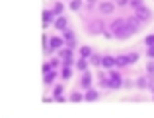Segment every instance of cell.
I'll use <instances>...</instances> for the list:
<instances>
[{"instance_id":"6da1fadb","label":"cell","mask_w":154,"mask_h":118,"mask_svg":"<svg viewBox=\"0 0 154 118\" xmlns=\"http://www.w3.org/2000/svg\"><path fill=\"white\" fill-rule=\"evenodd\" d=\"M139 60V52H127V54H119L115 56V66L117 68H127L131 64H135Z\"/></svg>"},{"instance_id":"7a4b0ae2","label":"cell","mask_w":154,"mask_h":118,"mask_svg":"<svg viewBox=\"0 0 154 118\" xmlns=\"http://www.w3.org/2000/svg\"><path fill=\"white\" fill-rule=\"evenodd\" d=\"M119 87H123V78L117 70L111 68L107 72V89H119Z\"/></svg>"},{"instance_id":"3957f363","label":"cell","mask_w":154,"mask_h":118,"mask_svg":"<svg viewBox=\"0 0 154 118\" xmlns=\"http://www.w3.org/2000/svg\"><path fill=\"white\" fill-rule=\"evenodd\" d=\"M86 33L88 35H100L105 31V23L103 19H94V22H86Z\"/></svg>"},{"instance_id":"277c9868","label":"cell","mask_w":154,"mask_h":118,"mask_svg":"<svg viewBox=\"0 0 154 118\" xmlns=\"http://www.w3.org/2000/svg\"><path fill=\"white\" fill-rule=\"evenodd\" d=\"M135 12H137V14H135V18L139 19V22L143 23V25H144V23H148V22H150V18H152V12L148 10V8L144 6V4H143V6H139V8H135Z\"/></svg>"},{"instance_id":"5b68a950","label":"cell","mask_w":154,"mask_h":118,"mask_svg":"<svg viewBox=\"0 0 154 118\" xmlns=\"http://www.w3.org/2000/svg\"><path fill=\"white\" fill-rule=\"evenodd\" d=\"M98 10H100V14H102V16H111L113 10H115V4L109 2V0H107V2H100Z\"/></svg>"},{"instance_id":"8992f818","label":"cell","mask_w":154,"mask_h":118,"mask_svg":"<svg viewBox=\"0 0 154 118\" xmlns=\"http://www.w3.org/2000/svg\"><path fill=\"white\" fill-rule=\"evenodd\" d=\"M47 47H49L51 50H59V48L64 47V39L63 37H49V41H47Z\"/></svg>"},{"instance_id":"52a82bcc","label":"cell","mask_w":154,"mask_h":118,"mask_svg":"<svg viewBox=\"0 0 154 118\" xmlns=\"http://www.w3.org/2000/svg\"><path fill=\"white\" fill-rule=\"evenodd\" d=\"M100 66H102V68H107V70L115 68V56H111V54H103V56H102V62H100Z\"/></svg>"},{"instance_id":"ba28073f","label":"cell","mask_w":154,"mask_h":118,"mask_svg":"<svg viewBox=\"0 0 154 118\" xmlns=\"http://www.w3.org/2000/svg\"><path fill=\"white\" fill-rule=\"evenodd\" d=\"M53 25H55V29H59V31L66 29V27H68V19H66V16H57L55 22H53Z\"/></svg>"},{"instance_id":"9c48e42d","label":"cell","mask_w":154,"mask_h":118,"mask_svg":"<svg viewBox=\"0 0 154 118\" xmlns=\"http://www.w3.org/2000/svg\"><path fill=\"white\" fill-rule=\"evenodd\" d=\"M41 18H43V27H47V25H51V23L55 22V18H57V16L53 14V10H43Z\"/></svg>"},{"instance_id":"30bf717a","label":"cell","mask_w":154,"mask_h":118,"mask_svg":"<svg viewBox=\"0 0 154 118\" xmlns=\"http://www.w3.org/2000/svg\"><path fill=\"white\" fill-rule=\"evenodd\" d=\"M80 87L82 89H88V87H92V74L90 72H82V78H80Z\"/></svg>"},{"instance_id":"8fae6325","label":"cell","mask_w":154,"mask_h":118,"mask_svg":"<svg viewBox=\"0 0 154 118\" xmlns=\"http://www.w3.org/2000/svg\"><path fill=\"white\" fill-rule=\"evenodd\" d=\"M100 99V93H98V89H92V87H88L86 89V93H84V101H98Z\"/></svg>"},{"instance_id":"7c38bea8","label":"cell","mask_w":154,"mask_h":118,"mask_svg":"<svg viewBox=\"0 0 154 118\" xmlns=\"http://www.w3.org/2000/svg\"><path fill=\"white\" fill-rule=\"evenodd\" d=\"M55 78H57L55 70L47 72V74H43V83H45V85H53V83H55Z\"/></svg>"},{"instance_id":"4fadbf2b","label":"cell","mask_w":154,"mask_h":118,"mask_svg":"<svg viewBox=\"0 0 154 118\" xmlns=\"http://www.w3.org/2000/svg\"><path fill=\"white\" fill-rule=\"evenodd\" d=\"M60 33H63V35H60V37L64 39V43H68V41H74V39H76L74 31H72V29H68V27H66V29H63V31H60Z\"/></svg>"},{"instance_id":"5bb4252c","label":"cell","mask_w":154,"mask_h":118,"mask_svg":"<svg viewBox=\"0 0 154 118\" xmlns=\"http://www.w3.org/2000/svg\"><path fill=\"white\" fill-rule=\"evenodd\" d=\"M74 66H76V70H78V72H86L88 70V58H78L74 62Z\"/></svg>"},{"instance_id":"9a60e30c","label":"cell","mask_w":154,"mask_h":118,"mask_svg":"<svg viewBox=\"0 0 154 118\" xmlns=\"http://www.w3.org/2000/svg\"><path fill=\"white\" fill-rule=\"evenodd\" d=\"M66 58H72V48H59V60H66Z\"/></svg>"},{"instance_id":"2e32d148","label":"cell","mask_w":154,"mask_h":118,"mask_svg":"<svg viewBox=\"0 0 154 118\" xmlns=\"http://www.w3.org/2000/svg\"><path fill=\"white\" fill-rule=\"evenodd\" d=\"M68 99L72 101V103H80V101H84V95L80 91H76V89H72L70 91V97H68Z\"/></svg>"},{"instance_id":"e0dca14e","label":"cell","mask_w":154,"mask_h":118,"mask_svg":"<svg viewBox=\"0 0 154 118\" xmlns=\"http://www.w3.org/2000/svg\"><path fill=\"white\" fill-rule=\"evenodd\" d=\"M51 10H53V14H55V16H63V12H64V4H63V2H55Z\"/></svg>"},{"instance_id":"ac0fdd59","label":"cell","mask_w":154,"mask_h":118,"mask_svg":"<svg viewBox=\"0 0 154 118\" xmlns=\"http://www.w3.org/2000/svg\"><path fill=\"white\" fill-rule=\"evenodd\" d=\"M92 47H88V45H84V47H80V58H90V54H92Z\"/></svg>"},{"instance_id":"d6986e66","label":"cell","mask_w":154,"mask_h":118,"mask_svg":"<svg viewBox=\"0 0 154 118\" xmlns=\"http://www.w3.org/2000/svg\"><path fill=\"white\" fill-rule=\"evenodd\" d=\"M60 78H63V79H70L72 78V68L63 66V68H60Z\"/></svg>"},{"instance_id":"ffe728a7","label":"cell","mask_w":154,"mask_h":118,"mask_svg":"<svg viewBox=\"0 0 154 118\" xmlns=\"http://www.w3.org/2000/svg\"><path fill=\"white\" fill-rule=\"evenodd\" d=\"M88 60H90V64H94V66H100V62H102V56H100V54H96V52H92Z\"/></svg>"},{"instance_id":"44dd1931","label":"cell","mask_w":154,"mask_h":118,"mask_svg":"<svg viewBox=\"0 0 154 118\" xmlns=\"http://www.w3.org/2000/svg\"><path fill=\"white\" fill-rule=\"evenodd\" d=\"M82 8V0H70V10H80Z\"/></svg>"},{"instance_id":"7402d4cb","label":"cell","mask_w":154,"mask_h":118,"mask_svg":"<svg viewBox=\"0 0 154 118\" xmlns=\"http://www.w3.org/2000/svg\"><path fill=\"white\" fill-rule=\"evenodd\" d=\"M137 87H140V89L148 87V79L146 78H139V79H137Z\"/></svg>"},{"instance_id":"603a6c76","label":"cell","mask_w":154,"mask_h":118,"mask_svg":"<svg viewBox=\"0 0 154 118\" xmlns=\"http://www.w3.org/2000/svg\"><path fill=\"white\" fill-rule=\"evenodd\" d=\"M51 70H55V68L51 66V62H45V64L41 66V72H43V74H47V72H51Z\"/></svg>"},{"instance_id":"cb8c5ba5","label":"cell","mask_w":154,"mask_h":118,"mask_svg":"<svg viewBox=\"0 0 154 118\" xmlns=\"http://www.w3.org/2000/svg\"><path fill=\"white\" fill-rule=\"evenodd\" d=\"M146 72H148V76H150V78H154V62H148Z\"/></svg>"},{"instance_id":"d4e9b609","label":"cell","mask_w":154,"mask_h":118,"mask_svg":"<svg viewBox=\"0 0 154 118\" xmlns=\"http://www.w3.org/2000/svg\"><path fill=\"white\" fill-rule=\"evenodd\" d=\"M129 4L133 8H139V6H143V0H129Z\"/></svg>"},{"instance_id":"484cf974","label":"cell","mask_w":154,"mask_h":118,"mask_svg":"<svg viewBox=\"0 0 154 118\" xmlns=\"http://www.w3.org/2000/svg\"><path fill=\"white\" fill-rule=\"evenodd\" d=\"M144 43H146L148 47H152V45H154V35H148V37L144 39Z\"/></svg>"},{"instance_id":"4316f807","label":"cell","mask_w":154,"mask_h":118,"mask_svg":"<svg viewBox=\"0 0 154 118\" xmlns=\"http://www.w3.org/2000/svg\"><path fill=\"white\" fill-rule=\"evenodd\" d=\"M49 62H51V66H53V68L60 66V60H59V58H53V60H49Z\"/></svg>"},{"instance_id":"83f0119b","label":"cell","mask_w":154,"mask_h":118,"mask_svg":"<svg viewBox=\"0 0 154 118\" xmlns=\"http://www.w3.org/2000/svg\"><path fill=\"white\" fill-rule=\"evenodd\" d=\"M146 54H148V58H154V45H152V47H148Z\"/></svg>"},{"instance_id":"f1b7e54d","label":"cell","mask_w":154,"mask_h":118,"mask_svg":"<svg viewBox=\"0 0 154 118\" xmlns=\"http://www.w3.org/2000/svg\"><path fill=\"white\" fill-rule=\"evenodd\" d=\"M129 0H117V6H127Z\"/></svg>"},{"instance_id":"f546056e","label":"cell","mask_w":154,"mask_h":118,"mask_svg":"<svg viewBox=\"0 0 154 118\" xmlns=\"http://www.w3.org/2000/svg\"><path fill=\"white\" fill-rule=\"evenodd\" d=\"M86 2H88V4H92V6H94V4L98 2V0H86Z\"/></svg>"}]
</instances>
